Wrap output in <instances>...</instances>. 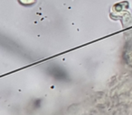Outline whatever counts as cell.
I'll list each match as a JSON object with an SVG mask.
<instances>
[{"label":"cell","mask_w":132,"mask_h":115,"mask_svg":"<svg viewBox=\"0 0 132 115\" xmlns=\"http://www.w3.org/2000/svg\"><path fill=\"white\" fill-rule=\"evenodd\" d=\"M18 1L20 4L24 5V6H29V5L35 4L36 0H18Z\"/></svg>","instance_id":"1"}]
</instances>
